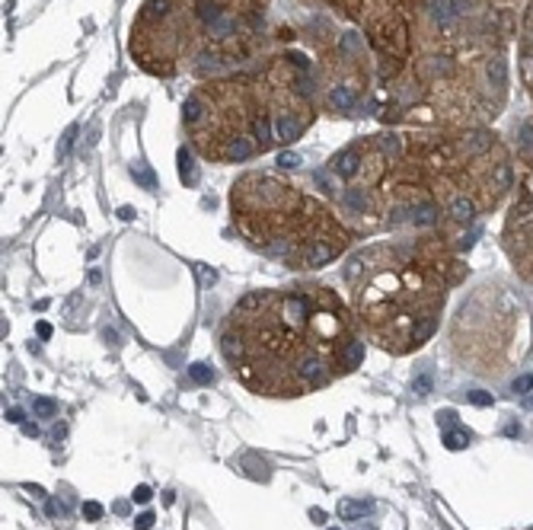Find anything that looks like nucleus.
<instances>
[{"label":"nucleus","instance_id":"6","mask_svg":"<svg viewBox=\"0 0 533 530\" xmlns=\"http://www.w3.org/2000/svg\"><path fill=\"white\" fill-rule=\"evenodd\" d=\"M271 0H144L131 19L128 55L150 77L240 70L265 38Z\"/></svg>","mask_w":533,"mask_h":530},{"label":"nucleus","instance_id":"10","mask_svg":"<svg viewBox=\"0 0 533 530\" xmlns=\"http://www.w3.org/2000/svg\"><path fill=\"white\" fill-rule=\"evenodd\" d=\"M501 246L524 285H533V192L520 189L501 227Z\"/></svg>","mask_w":533,"mask_h":530},{"label":"nucleus","instance_id":"2","mask_svg":"<svg viewBox=\"0 0 533 530\" xmlns=\"http://www.w3.org/2000/svg\"><path fill=\"white\" fill-rule=\"evenodd\" d=\"M527 0H422L412 55L380 89L390 128H488L507 102V42Z\"/></svg>","mask_w":533,"mask_h":530},{"label":"nucleus","instance_id":"15","mask_svg":"<svg viewBox=\"0 0 533 530\" xmlns=\"http://www.w3.org/2000/svg\"><path fill=\"white\" fill-rule=\"evenodd\" d=\"M35 412H39V415H52V412H55V402H48V399H35Z\"/></svg>","mask_w":533,"mask_h":530},{"label":"nucleus","instance_id":"9","mask_svg":"<svg viewBox=\"0 0 533 530\" xmlns=\"http://www.w3.org/2000/svg\"><path fill=\"white\" fill-rule=\"evenodd\" d=\"M345 23L371 48L377 64V93L390 87L412 55V23L422 0H307Z\"/></svg>","mask_w":533,"mask_h":530},{"label":"nucleus","instance_id":"5","mask_svg":"<svg viewBox=\"0 0 533 530\" xmlns=\"http://www.w3.org/2000/svg\"><path fill=\"white\" fill-rule=\"evenodd\" d=\"M441 233L393 236L345 262V287L367 342L386 355H409L437 332L444 304L466 268Z\"/></svg>","mask_w":533,"mask_h":530},{"label":"nucleus","instance_id":"14","mask_svg":"<svg viewBox=\"0 0 533 530\" xmlns=\"http://www.w3.org/2000/svg\"><path fill=\"white\" fill-rule=\"evenodd\" d=\"M364 511H367L364 502H361V504H342V514H348V517H352V514H364Z\"/></svg>","mask_w":533,"mask_h":530},{"label":"nucleus","instance_id":"20","mask_svg":"<svg viewBox=\"0 0 533 530\" xmlns=\"http://www.w3.org/2000/svg\"><path fill=\"white\" fill-rule=\"evenodd\" d=\"M135 498H138V502H147L150 492H147V489H138V495H135Z\"/></svg>","mask_w":533,"mask_h":530},{"label":"nucleus","instance_id":"17","mask_svg":"<svg viewBox=\"0 0 533 530\" xmlns=\"http://www.w3.org/2000/svg\"><path fill=\"white\" fill-rule=\"evenodd\" d=\"M192 377H195V380H211V374L205 370V364H195V368H192Z\"/></svg>","mask_w":533,"mask_h":530},{"label":"nucleus","instance_id":"16","mask_svg":"<svg viewBox=\"0 0 533 530\" xmlns=\"http://www.w3.org/2000/svg\"><path fill=\"white\" fill-rule=\"evenodd\" d=\"M530 387H533V377L530 374H524L520 380H514V390H520V393H524V390H530Z\"/></svg>","mask_w":533,"mask_h":530},{"label":"nucleus","instance_id":"11","mask_svg":"<svg viewBox=\"0 0 533 530\" xmlns=\"http://www.w3.org/2000/svg\"><path fill=\"white\" fill-rule=\"evenodd\" d=\"M517 77L533 106V0H527L517 26Z\"/></svg>","mask_w":533,"mask_h":530},{"label":"nucleus","instance_id":"12","mask_svg":"<svg viewBox=\"0 0 533 530\" xmlns=\"http://www.w3.org/2000/svg\"><path fill=\"white\" fill-rule=\"evenodd\" d=\"M517 166H520V189L533 192V118L520 128V138H517Z\"/></svg>","mask_w":533,"mask_h":530},{"label":"nucleus","instance_id":"13","mask_svg":"<svg viewBox=\"0 0 533 530\" xmlns=\"http://www.w3.org/2000/svg\"><path fill=\"white\" fill-rule=\"evenodd\" d=\"M466 441H469L466 431H450L447 434V447H450V451H460V447H466Z\"/></svg>","mask_w":533,"mask_h":530},{"label":"nucleus","instance_id":"18","mask_svg":"<svg viewBox=\"0 0 533 530\" xmlns=\"http://www.w3.org/2000/svg\"><path fill=\"white\" fill-rule=\"evenodd\" d=\"M473 402H479V406H486V402H492L488 396H482V393H473Z\"/></svg>","mask_w":533,"mask_h":530},{"label":"nucleus","instance_id":"19","mask_svg":"<svg viewBox=\"0 0 533 530\" xmlns=\"http://www.w3.org/2000/svg\"><path fill=\"white\" fill-rule=\"evenodd\" d=\"M150 521H154V517H150V514H144V517H138V527H150Z\"/></svg>","mask_w":533,"mask_h":530},{"label":"nucleus","instance_id":"1","mask_svg":"<svg viewBox=\"0 0 533 530\" xmlns=\"http://www.w3.org/2000/svg\"><path fill=\"white\" fill-rule=\"evenodd\" d=\"M322 179L354 236L441 233L469 249L466 233L507 198L517 163L492 128H390L342 147Z\"/></svg>","mask_w":533,"mask_h":530},{"label":"nucleus","instance_id":"4","mask_svg":"<svg viewBox=\"0 0 533 530\" xmlns=\"http://www.w3.org/2000/svg\"><path fill=\"white\" fill-rule=\"evenodd\" d=\"M320 77L303 51H275L243 70L201 80L182 102L186 140L208 163H249L310 131Z\"/></svg>","mask_w":533,"mask_h":530},{"label":"nucleus","instance_id":"8","mask_svg":"<svg viewBox=\"0 0 533 530\" xmlns=\"http://www.w3.org/2000/svg\"><path fill=\"white\" fill-rule=\"evenodd\" d=\"M530 342L527 307L505 285H479L460 304L450 326V348L469 370L501 377Z\"/></svg>","mask_w":533,"mask_h":530},{"label":"nucleus","instance_id":"21","mask_svg":"<svg viewBox=\"0 0 533 530\" xmlns=\"http://www.w3.org/2000/svg\"><path fill=\"white\" fill-rule=\"evenodd\" d=\"M86 514H90V517H99V504H86Z\"/></svg>","mask_w":533,"mask_h":530},{"label":"nucleus","instance_id":"7","mask_svg":"<svg viewBox=\"0 0 533 530\" xmlns=\"http://www.w3.org/2000/svg\"><path fill=\"white\" fill-rule=\"evenodd\" d=\"M230 217L256 253L294 272L329 265L354 240L332 204L278 172L249 170L237 176L230 185Z\"/></svg>","mask_w":533,"mask_h":530},{"label":"nucleus","instance_id":"3","mask_svg":"<svg viewBox=\"0 0 533 530\" xmlns=\"http://www.w3.org/2000/svg\"><path fill=\"white\" fill-rule=\"evenodd\" d=\"M220 355L249 393L294 399L335 383L358 364V319L326 285L252 291L227 313Z\"/></svg>","mask_w":533,"mask_h":530}]
</instances>
